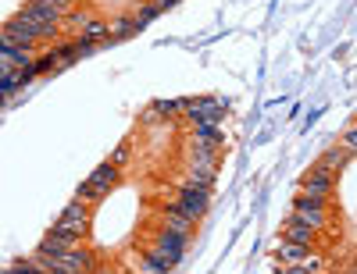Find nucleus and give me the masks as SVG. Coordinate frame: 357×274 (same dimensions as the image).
<instances>
[{
  "instance_id": "nucleus-1",
  "label": "nucleus",
  "mask_w": 357,
  "mask_h": 274,
  "mask_svg": "<svg viewBox=\"0 0 357 274\" xmlns=\"http://www.w3.org/2000/svg\"><path fill=\"white\" fill-rule=\"evenodd\" d=\"M40 264V271H50V274H86V271H93L97 267V257L82 250L79 242L72 250H65L61 257H33Z\"/></svg>"
},
{
  "instance_id": "nucleus-2",
  "label": "nucleus",
  "mask_w": 357,
  "mask_h": 274,
  "mask_svg": "<svg viewBox=\"0 0 357 274\" xmlns=\"http://www.w3.org/2000/svg\"><path fill=\"white\" fill-rule=\"evenodd\" d=\"M178 104H183L186 125H222L225 107H229L225 97H190V100H178Z\"/></svg>"
},
{
  "instance_id": "nucleus-3",
  "label": "nucleus",
  "mask_w": 357,
  "mask_h": 274,
  "mask_svg": "<svg viewBox=\"0 0 357 274\" xmlns=\"http://www.w3.org/2000/svg\"><path fill=\"white\" fill-rule=\"evenodd\" d=\"M289 218L307 225V228H314V232H321L325 225H329V196H307V193H301L296 203H293Z\"/></svg>"
},
{
  "instance_id": "nucleus-4",
  "label": "nucleus",
  "mask_w": 357,
  "mask_h": 274,
  "mask_svg": "<svg viewBox=\"0 0 357 274\" xmlns=\"http://www.w3.org/2000/svg\"><path fill=\"white\" fill-rule=\"evenodd\" d=\"M114 182H118V164L107 161V164H100V168L79 186L75 200H82V203H97V200H104V196L114 189Z\"/></svg>"
},
{
  "instance_id": "nucleus-5",
  "label": "nucleus",
  "mask_w": 357,
  "mask_h": 274,
  "mask_svg": "<svg viewBox=\"0 0 357 274\" xmlns=\"http://www.w3.org/2000/svg\"><path fill=\"white\" fill-rule=\"evenodd\" d=\"M207 200H211V193L207 189H197V186H183L178 182V189H175V200L168 203L172 210H178V214H186V218H204V210H207Z\"/></svg>"
},
{
  "instance_id": "nucleus-6",
  "label": "nucleus",
  "mask_w": 357,
  "mask_h": 274,
  "mask_svg": "<svg viewBox=\"0 0 357 274\" xmlns=\"http://www.w3.org/2000/svg\"><path fill=\"white\" fill-rule=\"evenodd\" d=\"M301 186H304L307 196H329L333 186H336V171L325 168V164H314V168L301 178Z\"/></svg>"
},
{
  "instance_id": "nucleus-7",
  "label": "nucleus",
  "mask_w": 357,
  "mask_h": 274,
  "mask_svg": "<svg viewBox=\"0 0 357 274\" xmlns=\"http://www.w3.org/2000/svg\"><path fill=\"white\" fill-rule=\"evenodd\" d=\"M54 228H61V232H72V235H79V239H82V232L89 228V207H86L82 200L68 203V207H65V214L57 218V225H54Z\"/></svg>"
},
{
  "instance_id": "nucleus-8",
  "label": "nucleus",
  "mask_w": 357,
  "mask_h": 274,
  "mask_svg": "<svg viewBox=\"0 0 357 274\" xmlns=\"http://www.w3.org/2000/svg\"><path fill=\"white\" fill-rule=\"evenodd\" d=\"M154 250H161V253H172V257H178L183 260L186 257V250H190V232H175V228H161L158 235H154V242H151Z\"/></svg>"
},
{
  "instance_id": "nucleus-9",
  "label": "nucleus",
  "mask_w": 357,
  "mask_h": 274,
  "mask_svg": "<svg viewBox=\"0 0 357 274\" xmlns=\"http://www.w3.org/2000/svg\"><path fill=\"white\" fill-rule=\"evenodd\" d=\"M175 267H178V257L161 253V250H154V246H151V253L136 264V271H146V274H165V271H175Z\"/></svg>"
},
{
  "instance_id": "nucleus-10",
  "label": "nucleus",
  "mask_w": 357,
  "mask_h": 274,
  "mask_svg": "<svg viewBox=\"0 0 357 274\" xmlns=\"http://www.w3.org/2000/svg\"><path fill=\"white\" fill-rule=\"evenodd\" d=\"M0 61H4V65H15V68H29L33 65V50L15 47L4 33H0Z\"/></svg>"
},
{
  "instance_id": "nucleus-11",
  "label": "nucleus",
  "mask_w": 357,
  "mask_h": 274,
  "mask_svg": "<svg viewBox=\"0 0 357 274\" xmlns=\"http://www.w3.org/2000/svg\"><path fill=\"white\" fill-rule=\"evenodd\" d=\"M139 22L132 18V15H126V18H114V22H107V40H129V36H136L139 33Z\"/></svg>"
},
{
  "instance_id": "nucleus-12",
  "label": "nucleus",
  "mask_w": 357,
  "mask_h": 274,
  "mask_svg": "<svg viewBox=\"0 0 357 274\" xmlns=\"http://www.w3.org/2000/svg\"><path fill=\"white\" fill-rule=\"evenodd\" d=\"M314 228H307V225H301V221H286V228H282V239L286 242H301V246H311V242H314Z\"/></svg>"
},
{
  "instance_id": "nucleus-13",
  "label": "nucleus",
  "mask_w": 357,
  "mask_h": 274,
  "mask_svg": "<svg viewBox=\"0 0 357 274\" xmlns=\"http://www.w3.org/2000/svg\"><path fill=\"white\" fill-rule=\"evenodd\" d=\"M190 139H197V143H215V146H222V125H190Z\"/></svg>"
},
{
  "instance_id": "nucleus-14",
  "label": "nucleus",
  "mask_w": 357,
  "mask_h": 274,
  "mask_svg": "<svg viewBox=\"0 0 357 274\" xmlns=\"http://www.w3.org/2000/svg\"><path fill=\"white\" fill-rule=\"evenodd\" d=\"M161 214H165V228H175V232H193V218L178 214V210H172L168 203L161 207Z\"/></svg>"
},
{
  "instance_id": "nucleus-15",
  "label": "nucleus",
  "mask_w": 357,
  "mask_h": 274,
  "mask_svg": "<svg viewBox=\"0 0 357 274\" xmlns=\"http://www.w3.org/2000/svg\"><path fill=\"white\" fill-rule=\"evenodd\" d=\"M307 250H311V246H301V242H286V239H282L279 257H282V264H296V260H304V257H307Z\"/></svg>"
},
{
  "instance_id": "nucleus-16",
  "label": "nucleus",
  "mask_w": 357,
  "mask_h": 274,
  "mask_svg": "<svg viewBox=\"0 0 357 274\" xmlns=\"http://www.w3.org/2000/svg\"><path fill=\"white\" fill-rule=\"evenodd\" d=\"M347 157H350V150H347V146H333V150H329V154H325V157H321L318 164H325V168H333V171H340Z\"/></svg>"
},
{
  "instance_id": "nucleus-17",
  "label": "nucleus",
  "mask_w": 357,
  "mask_h": 274,
  "mask_svg": "<svg viewBox=\"0 0 357 274\" xmlns=\"http://www.w3.org/2000/svg\"><path fill=\"white\" fill-rule=\"evenodd\" d=\"M154 114L158 118H175V114H183V104L178 100H154Z\"/></svg>"
},
{
  "instance_id": "nucleus-18",
  "label": "nucleus",
  "mask_w": 357,
  "mask_h": 274,
  "mask_svg": "<svg viewBox=\"0 0 357 274\" xmlns=\"http://www.w3.org/2000/svg\"><path fill=\"white\" fill-rule=\"evenodd\" d=\"M158 15H161V8H158V4H154V0H151V4H143V8H139V11L132 15V18H136L139 25H146V22H154Z\"/></svg>"
},
{
  "instance_id": "nucleus-19",
  "label": "nucleus",
  "mask_w": 357,
  "mask_h": 274,
  "mask_svg": "<svg viewBox=\"0 0 357 274\" xmlns=\"http://www.w3.org/2000/svg\"><path fill=\"white\" fill-rule=\"evenodd\" d=\"M129 154H132V146H129V143H122V146H118L114 154H111V164H118V168H122V164L129 161Z\"/></svg>"
},
{
  "instance_id": "nucleus-20",
  "label": "nucleus",
  "mask_w": 357,
  "mask_h": 274,
  "mask_svg": "<svg viewBox=\"0 0 357 274\" xmlns=\"http://www.w3.org/2000/svg\"><path fill=\"white\" fill-rule=\"evenodd\" d=\"M340 146H347L350 154H354V146H357V136H354V129H347V136H343V143Z\"/></svg>"
},
{
  "instance_id": "nucleus-21",
  "label": "nucleus",
  "mask_w": 357,
  "mask_h": 274,
  "mask_svg": "<svg viewBox=\"0 0 357 274\" xmlns=\"http://www.w3.org/2000/svg\"><path fill=\"white\" fill-rule=\"evenodd\" d=\"M154 4H158L161 11H168V8H175V4H178V0H154Z\"/></svg>"
},
{
  "instance_id": "nucleus-22",
  "label": "nucleus",
  "mask_w": 357,
  "mask_h": 274,
  "mask_svg": "<svg viewBox=\"0 0 357 274\" xmlns=\"http://www.w3.org/2000/svg\"><path fill=\"white\" fill-rule=\"evenodd\" d=\"M8 100H11V97H8V93H0V107H4V104H8Z\"/></svg>"
}]
</instances>
